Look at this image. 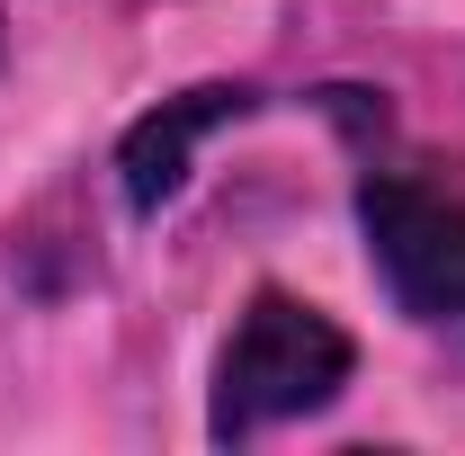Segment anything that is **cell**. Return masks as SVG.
<instances>
[{
    "mask_svg": "<svg viewBox=\"0 0 465 456\" xmlns=\"http://www.w3.org/2000/svg\"><path fill=\"white\" fill-rule=\"evenodd\" d=\"M224 116H251V90L206 81V90H179V99H162L153 116H134L125 144H116L125 206H134V215H162L179 188H188V153H197V134H215Z\"/></svg>",
    "mask_w": 465,
    "mask_h": 456,
    "instance_id": "3",
    "label": "cell"
},
{
    "mask_svg": "<svg viewBox=\"0 0 465 456\" xmlns=\"http://www.w3.org/2000/svg\"><path fill=\"white\" fill-rule=\"evenodd\" d=\"M358 367V341L322 304H304L287 286H260L232 322L224 358H215V411L206 430L215 439H260L278 421H304V411H331Z\"/></svg>",
    "mask_w": 465,
    "mask_h": 456,
    "instance_id": "1",
    "label": "cell"
},
{
    "mask_svg": "<svg viewBox=\"0 0 465 456\" xmlns=\"http://www.w3.org/2000/svg\"><path fill=\"white\" fill-rule=\"evenodd\" d=\"M358 224L376 251V278L411 322H465V197L411 171L358 179Z\"/></svg>",
    "mask_w": 465,
    "mask_h": 456,
    "instance_id": "2",
    "label": "cell"
}]
</instances>
